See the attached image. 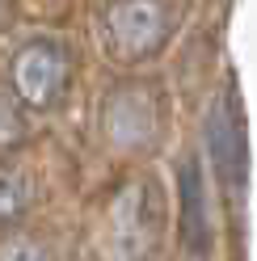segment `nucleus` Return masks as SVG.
Masks as SVG:
<instances>
[{"instance_id": "obj_6", "label": "nucleus", "mask_w": 257, "mask_h": 261, "mask_svg": "<svg viewBox=\"0 0 257 261\" xmlns=\"http://www.w3.org/2000/svg\"><path fill=\"white\" fill-rule=\"evenodd\" d=\"M106 126H110V139L118 148H139V143L152 139L156 130V106L143 89H122L110 97V110H106Z\"/></svg>"}, {"instance_id": "obj_7", "label": "nucleus", "mask_w": 257, "mask_h": 261, "mask_svg": "<svg viewBox=\"0 0 257 261\" xmlns=\"http://www.w3.org/2000/svg\"><path fill=\"white\" fill-rule=\"evenodd\" d=\"M25 211V177L17 169H0V223H13Z\"/></svg>"}, {"instance_id": "obj_8", "label": "nucleus", "mask_w": 257, "mask_h": 261, "mask_svg": "<svg viewBox=\"0 0 257 261\" xmlns=\"http://www.w3.org/2000/svg\"><path fill=\"white\" fill-rule=\"evenodd\" d=\"M25 135V122H21V110L13 101L9 93H0V148H13V143H21Z\"/></svg>"}, {"instance_id": "obj_5", "label": "nucleus", "mask_w": 257, "mask_h": 261, "mask_svg": "<svg viewBox=\"0 0 257 261\" xmlns=\"http://www.w3.org/2000/svg\"><path fill=\"white\" fill-rule=\"evenodd\" d=\"M152 240H156V194L143 181H131L114 202V249L126 261H135L152 249Z\"/></svg>"}, {"instance_id": "obj_4", "label": "nucleus", "mask_w": 257, "mask_h": 261, "mask_svg": "<svg viewBox=\"0 0 257 261\" xmlns=\"http://www.w3.org/2000/svg\"><path fill=\"white\" fill-rule=\"evenodd\" d=\"M177 202H182V249L202 261L215 244V219H211V198H207V173H202V160L198 156H186L182 169H177Z\"/></svg>"}, {"instance_id": "obj_3", "label": "nucleus", "mask_w": 257, "mask_h": 261, "mask_svg": "<svg viewBox=\"0 0 257 261\" xmlns=\"http://www.w3.org/2000/svg\"><path fill=\"white\" fill-rule=\"evenodd\" d=\"M106 30H110V42H114V55L143 59L165 42L169 17L160 0H118L106 17Z\"/></svg>"}, {"instance_id": "obj_9", "label": "nucleus", "mask_w": 257, "mask_h": 261, "mask_svg": "<svg viewBox=\"0 0 257 261\" xmlns=\"http://www.w3.org/2000/svg\"><path fill=\"white\" fill-rule=\"evenodd\" d=\"M0 261H42V253H38L34 240H13L0 249Z\"/></svg>"}, {"instance_id": "obj_2", "label": "nucleus", "mask_w": 257, "mask_h": 261, "mask_svg": "<svg viewBox=\"0 0 257 261\" xmlns=\"http://www.w3.org/2000/svg\"><path fill=\"white\" fill-rule=\"evenodd\" d=\"M13 93L34 110L59 106L68 93V55L59 42H30L13 59Z\"/></svg>"}, {"instance_id": "obj_1", "label": "nucleus", "mask_w": 257, "mask_h": 261, "mask_svg": "<svg viewBox=\"0 0 257 261\" xmlns=\"http://www.w3.org/2000/svg\"><path fill=\"white\" fill-rule=\"evenodd\" d=\"M207 148H211L219 186L232 198H240L249 186V126H245V110H240V93L232 85L215 97L211 114H207Z\"/></svg>"}]
</instances>
